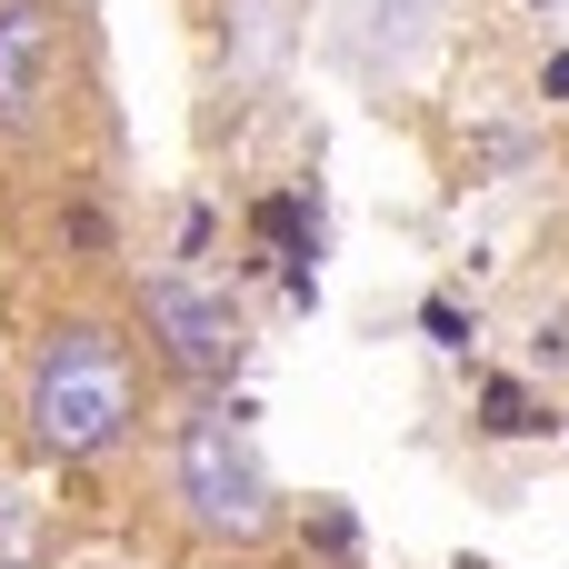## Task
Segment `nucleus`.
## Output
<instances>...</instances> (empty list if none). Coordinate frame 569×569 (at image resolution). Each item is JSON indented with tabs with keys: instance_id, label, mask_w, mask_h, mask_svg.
Instances as JSON below:
<instances>
[{
	"instance_id": "4",
	"label": "nucleus",
	"mask_w": 569,
	"mask_h": 569,
	"mask_svg": "<svg viewBox=\"0 0 569 569\" xmlns=\"http://www.w3.org/2000/svg\"><path fill=\"white\" fill-rule=\"evenodd\" d=\"M50 60H60L50 0H0V120H10V130L50 100Z\"/></svg>"
},
{
	"instance_id": "10",
	"label": "nucleus",
	"mask_w": 569,
	"mask_h": 569,
	"mask_svg": "<svg viewBox=\"0 0 569 569\" xmlns=\"http://www.w3.org/2000/svg\"><path fill=\"white\" fill-rule=\"evenodd\" d=\"M540 90H550V100H569V50L550 60V70H540Z\"/></svg>"
},
{
	"instance_id": "6",
	"label": "nucleus",
	"mask_w": 569,
	"mask_h": 569,
	"mask_svg": "<svg viewBox=\"0 0 569 569\" xmlns=\"http://www.w3.org/2000/svg\"><path fill=\"white\" fill-rule=\"evenodd\" d=\"M480 430L490 440H540L550 430V400H530L520 380H480Z\"/></svg>"
},
{
	"instance_id": "9",
	"label": "nucleus",
	"mask_w": 569,
	"mask_h": 569,
	"mask_svg": "<svg viewBox=\"0 0 569 569\" xmlns=\"http://www.w3.org/2000/svg\"><path fill=\"white\" fill-rule=\"evenodd\" d=\"M430 340H440V350H470V320H460L450 300H430Z\"/></svg>"
},
{
	"instance_id": "1",
	"label": "nucleus",
	"mask_w": 569,
	"mask_h": 569,
	"mask_svg": "<svg viewBox=\"0 0 569 569\" xmlns=\"http://www.w3.org/2000/svg\"><path fill=\"white\" fill-rule=\"evenodd\" d=\"M130 410H140V380H130L120 340H110L100 320L50 330V350H40V370H30V430H40L60 460H100V450L130 430Z\"/></svg>"
},
{
	"instance_id": "7",
	"label": "nucleus",
	"mask_w": 569,
	"mask_h": 569,
	"mask_svg": "<svg viewBox=\"0 0 569 569\" xmlns=\"http://www.w3.org/2000/svg\"><path fill=\"white\" fill-rule=\"evenodd\" d=\"M230 20H240V70L260 80V70H270V60L290 50V20H280V0H240Z\"/></svg>"
},
{
	"instance_id": "2",
	"label": "nucleus",
	"mask_w": 569,
	"mask_h": 569,
	"mask_svg": "<svg viewBox=\"0 0 569 569\" xmlns=\"http://www.w3.org/2000/svg\"><path fill=\"white\" fill-rule=\"evenodd\" d=\"M170 480H180V500H190V520H200L210 540H270V520H280L270 470H260L240 410H190V420H180Z\"/></svg>"
},
{
	"instance_id": "5",
	"label": "nucleus",
	"mask_w": 569,
	"mask_h": 569,
	"mask_svg": "<svg viewBox=\"0 0 569 569\" xmlns=\"http://www.w3.org/2000/svg\"><path fill=\"white\" fill-rule=\"evenodd\" d=\"M340 10V40L370 60V70H410L440 30V0H330Z\"/></svg>"
},
{
	"instance_id": "3",
	"label": "nucleus",
	"mask_w": 569,
	"mask_h": 569,
	"mask_svg": "<svg viewBox=\"0 0 569 569\" xmlns=\"http://www.w3.org/2000/svg\"><path fill=\"white\" fill-rule=\"evenodd\" d=\"M140 300H150V330L170 340V360H180V370H230V360H240V320H230V300H210L200 280L160 270Z\"/></svg>"
},
{
	"instance_id": "8",
	"label": "nucleus",
	"mask_w": 569,
	"mask_h": 569,
	"mask_svg": "<svg viewBox=\"0 0 569 569\" xmlns=\"http://www.w3.org/2000/svg\"><path fill=\"white\" fill-rule=\"evenodd\" d=\"M530 350H540V370H569V310H560V320H540Z\"/></svg>"
}]
</instances>
